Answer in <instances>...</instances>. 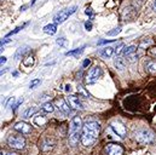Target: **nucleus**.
I'll return each instance as SVG.
<instances>
[{
	"instance_id": "f257e3e1",
	"label": "nucleus",
	"mask_w": 156,
	"mask_h": 155,
	"mask_svg": "<svg viewBox=\"0 0 156 155\" xmlns=\"http://www.w3.org/2000/svg\"><path fill=\"white\" fill-rule=\"evenodd\" d=\"M101 132V124L96 120H87L82 125L81 143L83 147H91L97 141Z\"/></svg>"
},
{
	"instance_id": "f03ea898",
	"label": "nucleus",
	"mask_w": 156,
	"mask_h": 155,
	"mask_svg": "<svg viewBox=\"0 0 156 155\" xmlns=\"http://www.w3.org/2000/svg\"><path fill=\"white\" fill-rule=\"evenodd\" d=\"M82 125L83 124L80 116H74L69 124V143L72 147H76L79 141H81Z\"/></svg>"
},
{
	"instance_id": "7ed1b4c3",
	"label": "nucleus",
	"mask_w": 156,
	"mask_h": 155,
	"mask_svg": "<svg viewBox=\"0 0 156 155\" xmlns=\"http://www.w3.org/2000/svg\"><path fill=\"white\" fill-rule=\"evenodd\" d=\"M134 139L140 144H155L156 143V135L148 128L138 130L133 133Z\"/></svg>"
},
{
	"instance_id": "20e7f679",
	"label": "nucleus",
	"mask_w": 156,
	"mask_h": 155,
	"mask_svg": "<svg viewBox=\"0 0 156 155\" xmlns=\"http://www.w3.org/2000/svg\"><path fill=\"white\" fill-rule=\"evenodd\" d=\"M7 146L12 149L21 150L26 146V139L23 138V136H21V133L20 135H10L7 138Z\"/></svg>"
},
{
	"instance_id": "39448f33",
	"label": "nucleus",
	"mask_w": 156,
	"mask_h": 155,
	"mask_svg": "<svg viewBox=\"0 0 156 155\" xmlns=\"http://www.w3.org/2000/svg\"><path fill=\"white\" fill-rule=\"evenodd\" d=\"M76 11V6H73V7H69V9H64V10H61L59 12H57L53 17V22L56 24H61L63 23L69 16H72L74 12Z\"/></svg>"
},
{
	"instance_id": "423d86ee",
	"label": "nucleus",
	"mask_w": 156,
	"mask_h": 155,
	"mask_svg": "<svg viewBox=\"0 0 156 155\" xmlns=\"http://www.w3.org/2000/svg\"><path fill=\"white\" fill-rule=\"evenodd\" d=\"M101 75H102V68H101L99 66H96V67H93L92 69L88 70V73L86 74L85 81H86V84H88V85L94 84V82L101 78Z\"/></svg>"
},
{
	"instance_id": "0eeeda50",
	"label": "nucleus",
	"mask_w": 156,
	"mask_h": 155,
	"mask_svg": "<svg viewBox=\"0 0 156 155\" xmlns=\"http://www.w3.org/2000/svg\"><path fill=\"white\" fill-rule=\"evenodd\" d=\"M110 127H112V130L116 133L119 137L125 138L127 136V127L125 126L123 122H121L119 120H114V121L110 122Z\"/></svg>"
},
{
	"instance_id": "6e6552de",
	"label": "nucleus",
	"mask_w": 156,
	"mask_h": 155,
	"mask_svg": "<svg viewBox=\"0 0 156 155\" xmlns=\"http://www.w3.org/2000/svg\"><path fill=\"white\" fill-rule=\"evenodd\" d=\"M105 155H122L123 154V147L119 143H109L104 148Z\"/></svg>"
},
{
	"instance_id": "1a4fd4ad",
	"label": "nucleus",
	"mask_w": 156,
	"mask_h": 155,
	"mask_svg": "<svg viewBox=\"0 0 156 155\" xmlns=\"http://www.w3.org/2000/svg\"><path fill=\"white\" fill-rule=\"evenodd\" d=\"M15 130L21 135H29L32 132V126L26 121H18L15 125Z\"/></svg>"
},
{
	"instance_id": "9d476101",
	"label": "nucleus",
	"mask_w": 156,
	"mask_h": 155,
	"mask_svg": "<svg viewBox=\"0 0 156 155\" xmlns=\"http://www.w3.org/2000/svg\"><path fill=\"white\" fill-rule=\"evenodd\" d=\"M55 106L59 109V112H62L64 115H69L70 114V107L69 104L63 99V98H57L55 101Z\"/></svg>"
},
{
	"instance_id": "9b49d317",
	"label": "nucleus",
	"mask_w": 156,
	"mask_h": 155,
	"mask_svg": "<svg viewBox=\"0 0 156 155\" xmlns=\"http://www.w3.org/2000/svg\"><path fill=\"white\" fill-rule=\"evenodd\" d=\"M56 146V142L52 139V138H44L41 142H40V149L44 152V153H48L51 152Z\"/></svg>"
},
{
	"instance_id": "f8f14e48",
	"label": "nucleus",
	"mask_w": 156,
	"mask_h": 155,
	"mask_svg": "<svg viewBox=\"0 0 156 155\" xmlns=\"http://www.w3.org/2000/svg\"><path fill=\"white\" fill-rule=\"evenodd\" d=\"M115 52V49L112 47V46H105L103 49H101L98 51V55L102 57V58H110Z\"/></svg>"
},
{
	"instance_id": "ddd939ff",
	"label": "nucleus",
	"mask_w": 156,
	"mask_h": 155,
	"mask_svg": "<svg viewBox=\"0 0 156 155\" xmlns=\"http://www.w3.org/2000/svg\"><path fill=\"white\" fill-rule=\"evenodd\" d=\"M67 99H68V103H69V106L72 108H74V109H82V104H81L79 97L74 96V95H70V96L67 97Z\"/></svg>"
},
{
	"instance_id": "4468645a",
	"label": "nucleus",
	"mask_w": 156,
	"mask_h": 155,
	"mask_svg": "<svg viewBox=\"0 0 156 155\" xmlns=\"http://www.w3.org/2000/svg\"><path fill=\"white\" fill-rule=\"evenodd\" d=\"M29 51H30V47L27 46V45L20 47V49L16 51V53H15V59H21V58H23L24 56H27V55L29 53Z\"/></svg>"
},
{
	"instance_id": "2eb2a0df",
	"label": "nucleus",
	"mask_w": 156,
	"mask_h": 155,
	"mask_svg": "<svg viewBox=\"0 0 156 155\" xmlns=\"http://www.w3.org/2000/svg\"><path fill=\"white\" fill-rule=\"evenodd\" d=\"M114 64H115L116 69H119V70H123L126 68V61H125V58L122 56H116V58L114 61Z\"/></svg>"
},
{
	"instance_id": "dca6fc26",
	"label": "nucleus",
	"mask_w": 156,
	"mask_h": 155,
	"mask_svg": "<svg viewBox=\"0 0 156 155\" xmlns=\"http://www.w3.org/2000/svg\"><path fill=\"white\" fill-rule=\"evenodd\" d=\"M145 70L150 74H156V61H148L145 63Z\"/></svg>"
},
{
	"instance_id": "f3484780",
	"label": "nucleus",
	"mask_w": 156,
	"mask_h": 155,
	"mask_svg": "<svg viewBox=\"0 0 156 155\" xmlns=\"http://www.w3.org/2000/svg\"><path fill=\"white\" fill-rule=\"evenodd\" d=\"M46 122H47V117L44 115V114L37 115L35 117H34V124L38 125V126H44Z\"/></svg>"
},
{
	"instance_id": "a211bd4d",
	"label": "nucleus",
	"mask_w": 156,
	"mask_h": 155,
	"mask_svg": "<svg viewBox=\"0 0 156 155\" xmlns=\"http://www.w3.org/2000/svg\"><path fill=\"white\" fill-rule=\"evenodd\" d=\"M44 32H45L46 34L53 35V34L57 32V27H56V24H53V23L47 24V26H45V27H44Z\"/></svg>"
},
{
	"instance_id": "6ab92c4d",
	"label": "nucleus",
	"mask_w": 156,
	"mask_h": 155,
	"mask_svg": "<svg viewBox=\"0 0 156 155\" xmlns=\"http://www.w3.org/2000/svg\"><path fill=\"white\" fill-rule=\"evenodd\" d=\"M137 51V46L136 45H129V46H125V49H123V55L127 57V56H129V55H132V53H134Z\"/></svg>"
},
{
	"instance_id": "aec40b11",
	"label": "nucleus",
	"mask_w": 156,
	"mask_h": 155,
	"mask_svg": "<svg viewBox=\"0 0 156 155\" xmlns=\"http://www.w3.org/2000/svg\"><path fill=\"white\" fill-rule=\"evenodd\" d=\"M41 110H42L44 113H52V112L55 110V107H53V104H52L51 102H46V103L42 104Z\"/></svg>"
},
{
	"instance_id": "412c9836",
	"label": "nucleus",
	"mask_w": 156,
	"mask_h": 155,
	"mask_svg": "<svg viewBox=\"0 0 156 155\" xmlns=\"http://www.w3.org/2000/svg\"><path fill=\"white\" fill-rule=\"evenodd\" d=\"M83 49H85V46H82V47H79L76 50H73V51H68V52H66V56H73V57H79L82 52H83Z\"/></svg>"
},
{
	"instance_id": "4be33fe9",
	"label": "nucleus",
	"mask_w": 156,
	"mask_h": 155,
	"mask_svg": "<svg viewBox=\"0 0 156 155\" xmlns=\"http://www.w3.org/2000/svg\"><path fill=\"white\" fill-rule=\"evenodd\" d=\"M38 112V109L35 108V107H32V108H28L24 113H23V117L24 119H28V117H30V116H33L35 113Z\"/></svg>"
},
{
	"instance_id": "5701e85b",
	"label": "nucleus",
	"mask_w": 156,
	"mask_h": 155,
	"mask_svg": "<svg viewBox=\"0 0 156 155\" xmlns=\"http://www.w3.org/2000/svg\"><path fill=\"white\" fill-rule=\"evenodd\" d=\"M123 49H125V44H123V42H120L116 47H115V53H116V56H121V55L123 53Z\"/></svg>"
},
{
	"instance_id": "b1692460",
	"label": "nucleus",
	"mask_w": 156,
	"mask_h": 155,
	"mask_svg": "<svg viewBox=\"0 0 156 155\" xmlns=\"http://www.w3.org/2000/svg\"><path fill=\"white\" fill-rule=\"evenodd\" d=\"M27 24H28V23H24V24H22L21 27H17V28H15L13 31H11V32H10V33L6 35V38H9V37H11V35H15V34H16V33H18L20 31H22V29H23V28H24Z\"/></svg>"
},
{
	"instance_id": "393cba45",
	"label": "nucleus",
	"mask_w": 156,
	"mask_h": 155,
	"mask_svg": "<svg viewBox=\"0 0 156 155\" xmlns=\"http://www.w3.org/2000/svg\"><path fill=\"white\" fill-rule=\"evenodd\" d=\"M137 59H138V55H137L136 52L132 53V55H129V56H127V61L131 62V63H134Z\"/></svg>"
},
{
	"instance_id": "a878e982",
	"label": "nucleus",
	"mask_w": 156,
	"mask_h": 155,
	"mask_svg": "<svg viewBox=\"0 0 156 155\" xmlns=\"http://www.w3.org/2000/svg\"><path fill=\"white\" fill-rule=\"evenodd\" d=\"M15 102H16V98L15 97H10L9 101H7V103H6V108H13Z\"/></svg>"
},
{
	"instance_id": "bb28decb",
	"label": "nucleus",
	"mask_w": 156,
	"mask_h": 155,
	"mask_svg": "<svg viewBox=\"0 0 156 155\" xmlns=\"http://www.w3.org/2000/svg\"><path fill=\"white\" fill-rule=\"evenodd\" d=\"M120 32H121V28H119V27H117V28H114L113 31H110V32H108L107 34H108L109 37H114V35H117V34H119Z\"/></svg>"
},
{
	"instance_id": "cd10ccee",
	"label": "nucleus",
	"mask_w": 156,
	"mask_h": 155,
	"mask_svg": "<svg viewBox=\"0 0 156 155\" xmlns=\"http://www.w3.org/2000/svg\"><path fill=\"white\" fill-rule=\"evenodd\" d=\"M27 58H28V59L24 61V64H26V66H29V64L33 66V64H34V56H27Z\"/></svg>"
},
{
	"instance_id": "c85d7f7f",
	"label": "nucleus",
	"mask_w": 156,
	"mask_h": 155,
	"mask_svg": "<svg viewBox=\"0 0 156 155\" xmlns=\"http://www.w3.org/2000/svg\"><path fill=\"white\" fill-rule=\"evenodd\" d=\"M78 92L79 93H81V95H83L85 97H88V92H87V91H86L81 85H79L78 86Z\"/></svg>"
},
{
	"instance_id": "c756f323",
	"label": "nucleus",
	"mask_w": 156,
	"mask_h": 155,
	"mask_svg": "<svg viewBox=\"0 0 156 155\" xmlns=\"http://www.w3.org/2000/svg\"><path fill=\"white\" fill-rule=\"evenodd\" d=\"M40 84V79H34V80H32L30 81V84H29V87L30 88H34L37 85H39Z\"/></svg>"
},
{
	"instance_id": "7c9ffc66",
	"label": "nucleus",
	"mask_w": 156,
	"mask_h": 155,
	"mask_svg": "<svg viewBox=\"0 0 156 155\" xmlns=\"http://www.w3.org/2000/svg\"><path fill=\"white\" fill-rule=\"evenodd\" d=\"M11 42V39H7V38H4V39H0V46L2 47L4 45H7Z\"/></svg>"
},
{
	"instance_id": "2f4dec72",
	"label": "nucleus",
	"mask_w": 156,
	"mask_h": 155,
	"mask_svg": "<svg viewBox=\"0 0 156 155\" xmlns=\"http://www.w3.org/2000/svg\"><path fill=\"white\" fill-rule=\"evenodd\" d=\"M113 41H114V39H109V40L104 39V40H99L98 41V45H104V44H109V42H113Z\"/></svg>"
},
{
	"instance_id": "473e14b6",
	"label": "nucleus",
	"mask_w": 156,
	"mask_h": 155,
	"mask_svg": "<svg viewBox=\"0 0 156 155\" xmlns=\"http://www.w3.org/2000/svg\"><path fill=\"white\" fill-rule=\"evenodd\" d=\"M90 64H91V59L86 58V59L83 61V63H82V68H87V67H88Z\"/></svg>"
},
{
	"instance_id": "72a5a7b5",
	"label": "nucleus",
	"mask_w": 156,
	"mask_h": 155,
	"mask_svg": "<svg viewBox=\"0 0 156 155\" xmlns=\"http://www.w3.org/2000/svg\"><path fill=\"white\" fill-rule=\"evenodd\" d=\"M85 28H86V31H91L92 29V22L90 21V22H86L85 23Z\"/></svg>"
},
{
	"instance_id": "f704fd0d",
	"label": "nucleus",
	"mask_w": 156,
	"mask_h": 155,
	"mask_svg": "<svg viewBox=\"0 0 156 155\" xmlns=\"http://www.w3.org/2000/svg\"><path fill=\"white\" fill-rule=\"evenodd\" d=\"M22 102H23V99H22V98H21V99H18V101L15 103V106H13V109H17V108H18V107L22 104Z\"/></svg>"
},
{
	"instance_id": "c9c22d12",
	"label": "nucleus",
	"mask_w": 156,
	"mask_h": 155,
	"mask_svg": "<svg viewBox=\"0 0 156 155\" xmlns=\"http://www.w3.org/2000/svg\"><path fill=\"white\" fill-rule=\"evenodd\" d=\"M57 44H58V45H61V46H63V45L66 44V40H64V39H63V38L57 39Z\"/></svg>"
},
{
	"instance_id": "e433bc0d",
	"label": "nucleus",
	"mask_w": 156,
	"mask_h": 155,
	"mask_svg": "<svg viewBox=\"0 0 156 155\" xmlns=\"http://www.w3.org/2000/svg\"><path fill=\"white\" fill-rule=\"evenodd\" d=\"M6 61H7V58H6L5 56H1V57H0V66H2L4 63H6Z\"/></svg>"
},
{
	"instance_id": "4c0bfd02",
	"label": "nucleus",
	"mask_w": 156,
	"mask_h": 155,
	"mask_svg": "<svg viewBox=\"0 0 156 155\" xmlns=\"http://www.w3.org/2000/svg\"><path fill=\"white\" fill-rule=\"evenodd\" d=\"M91 10H92V9H86V11H85V12H86V15H90V16L92 17V15H93V13H92V11H91Z\"/></svg>"
},
{
	"instance_id": "58836bf2",
	"label": "nucleus",
	"mask_w": 156,
	"mask_h": 155,
	"mask_svg": "<svg viewBox=\"0 0 156 155\" xmlns=\"http://www.w3.org/2000/svg\"><path fill=\"white\" fill-rule=\"evenodd\" d=\"M66 91H67V92H70V91H72V86H70V85H67V86H66Z\"/></svg>"
},
{
	"instance_id": "ea45409f",
	"label": "nucleus",
	"mask_w": 156,
	"mask_h": 155,
	"mask_svg": "<svg viewBox=\"0 0 156 155\" xmlns=\"http://www.w3.org/2000/svg\"><path fill=\"white\" fill-rule=\"evenodd\" d=\"M150 55H153L154 57H156V49H153V50L150 51Z\"/></svg>"
},
{
	"instance_id": "a19ab883",
	"label": "nucleus",
	"mask_w": 156,
	"mask_h": 155,
	"mask_svg": "<svg viewBox=\"0 0 156 155\" xmlns=\"http://www.w3.org/2000/svg\"><path fill=\"white\" fill-rule=\"evenodd\" d=\"M6 72H7V69H6V68H5V69H2V70H0V77H1L2 74H5Z\"/></svg>"
},
{
	"instance_id": "79ce46f5",
	"label": "nucleus",
	"mask_w": 156,
	"mask_h": 155,
	"mask_svg": "<svg viewBox=\"0 0 156 155\" xmlns=\"http://www.w3.org/2000/svg\"><path fill=\"white\" fill-rule=\"evenodd\" d=\"M153 10L156 11V0H154V4H153Z\"/></svg>"
},
{
	"instance_id": "37998d69",
	"label": "nucleus",
	"mask_w": 156,
	"mask_h": 155,
	"mask_svg": "<svg viewBox=\"0 0 156 155\" xmlns=\"http://www.w3.org/2000/svg\"><path fill=\"white\" fill-rule=\"evenodd\" d=\"M6 155H18V154H16V153H7Z\"/></svg>"
},
{
	"instance_id": "c03bdc74",
	"label": "nucleus",
	"mask_w": 156,
	"mask_h": 155,
	"mask_svg": "<svg viewBox=\"0 0 156 155\" xmlns=\"http://www.w3.org/2000/svg\"><path fill=\"white\" fill-rule=\"evenodd\" d=\"M35 1H37V0H33V1H32V4H30V5H34V4H35Z\"/></svg>"
},
{
	"instance_id": "a18cd8bd",
	"label": "nucleus",
	"mask_w": 156,
	"mask_h": 155,
	"mask_svg": "<svg viewBox=\"0 0 156 155\" xmlns=\"http://www.w3.org/2000/svg\"><path fill=\"white\" fill-rule=\"evenodd\" d=\"M2 50H4V49H2V47H1V49H0V52H2Z\"/></svg>"
},
{
	"instance_id": "49530a36",
	"label": "nucleus",
	"mask_w": 156,
	"mask_h": 155,
	"mask_svg": "<svg viewBox=\"0 0 156 155\" xmlns=\"http://www.w3.org/2000/svg\"><path fill=\"white\" fill-rule=\"evenodd\" d=\"M0 155H4V153H2V152H0Z\"/></svg>"
}]
</instances>
